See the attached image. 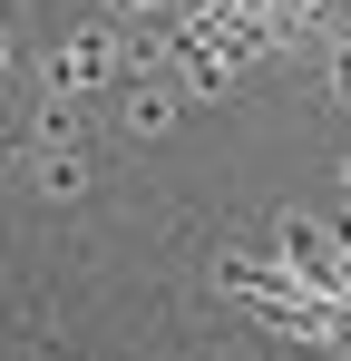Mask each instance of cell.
I'll use <instances>...</instances> for the list:
<instances>
[{"mask_svg": "<svg viewBox=\"0 0 351 361\" xmlns=\"http://www.w3.org/2000/svg\"><path fill=\"white\" fill-rule=\"evenodd\" d=\"M127 59H137V49H127L108 20H98V30L58 39L49 59H39V88H49V98H88V88H117V78H127Z\"/></svg>", "mask_w": 351, "mask_h": 361, "instance_id": "6da1fadb", "label": "cell"}, {"mask_svg": "<svg viewBox=\"0 0 351 361\" xmlns=\"http://www.w3.org/2000/svg\"><path fill=\"white\" fill-rule=\"evenodd\" d=\"M117 118L137 127V137H166V127L185 118V78H166V68H137V78H117Z\"/></svg>", "mask_w": 351, "mask_h": 361, "instance_id": "7a4b0ae2", "label": "cell"}, {"mask_svg": "<svg viewBox=\"0 0 351 361\" xmlns=\"http://www.w3.org/2000/svg\"><path fill=\"white\" fill-rule=\"evenodd\" d=\"M88 185V147H58V157H39V195H78Z\"/></svg>", "mask_w": 351, "mask_h": 361, "instance_id": "3957f363", "label": "cell"}, {"mask_svg": "<svg viewBox=\"0 0 351 361\" xmlns=\"http://www.w3.org/2000/svg\"><path fill=\"white\" fill-rule=\"evenodd\" d=\"M342 185H351V166H342Z\"/></svg>", "mask_w": 351, "mask_h": 361, "instance_id": "277c9868", "label": "cell"}]
</instances>
